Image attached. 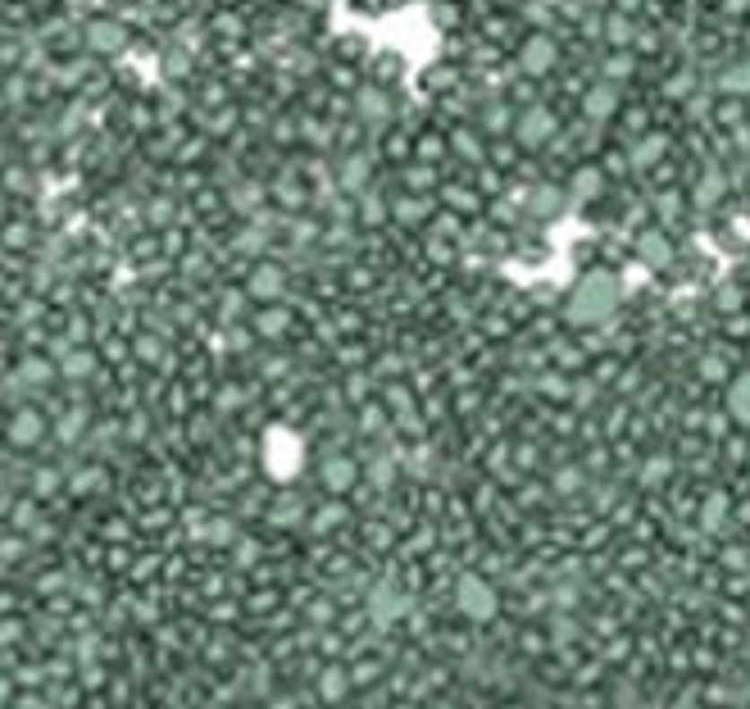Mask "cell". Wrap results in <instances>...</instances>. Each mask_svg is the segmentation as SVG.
I'll return each instance as SVG.
<instances>
[{"label": "cell", "mask_w": 750, "mask_h": 709, "mask_svg": "<svg viewBox=\"0 0 750 709\" xmlns=\"http://www.w3.org/2000/svg\"><path fill=\"white\" fill-rule=\"evenodd\" d=\"M241 292H246V301H255V305H283V301L292 296V273H287V264H278V259H255Z\"/></svg>", "instance_id": "cell-2"}, {"label": "cell", "mask_w": 750, "mask_h": 709, "mask_svg": "<svg viewBox=\"0 0 750 709\" xmlns=\"http://www.w3.org/2000/svg\"><path fill=\"white\" fill-rule=\"evenodd\" d=\"M701 373H705V378H728V354H723V350H705Z\"/></svg>", "instance_id": "cell-41"}, {"label": "cell", "mask_w": 750, "mask_h": 709, "mask_svg": "<svg viewBox=\"0 0 750 709\" xmlns=\"http://www.w3.org/2000/svg\"><path fill=\"white\" fill-rule=\"evenodd\" d=\"M292 328H296V310L287 301L283 305H255V314H250V332L259 341H283V337H292Z\"/></svg>", "instance_id": "cell-7"}, {"label": "cell", "mask_w": 750, "mask_h": 709, "mask_svg": "<svg viewBox=\"0 0 750 709\" xmlns=\"http://www.w3.org/2000/svg\"><path fill=\"white\" fill-rule=\"evenodd\" d=\"M719 87H723V92H728L732 101H746V96H750V55L723 68V78H719Z\"/></svg>", "instance_id": "cell-24"}, {"label": "cell", "mask_w": 750, "mask_h": 709, "mask_svg": "<svg viewBox=\"0 0 750 709\" xmlns=\"http://www.w3.org/2000/svg\"><path fill=\"white\" fill-rule=\"evenodd\" d=\"M619 109H624V96H619V87H614V83H596V87L582 96V114H587L591 123L619 118Z\"/></svg>", "instance_id": "cell-12"}, {"label": "cell", "mask_w": 750, "mask_h": 709, "mask_svg": "<svg viewBox=\"0 0 750 709\" xmlns=\"http://www.w3.org/2000/svg\"><path fill=\"white\" fill-rule=\"evenodd\" d=\"M360 433H364V437H382V433H387V409H382L378 400H364V409H360Z\"/></svg>", "instance_id": "cell-33"}, {"label": "cell", "mask_w": 750, "mask_h": 709, "mask_svg": "<svg viewBox=\"0 0 750 709\" xmlns=\"http://www.w3.org/2000/svg\"><path fill=\"white\" fill-rule=\"evenodd\" d=\"M555 64H560V46H555V37L532 32V37L519 46V68H523L528 78H545V74H555Z\"/></svg>", "instance_id": "cell-5"}, {"label": "cell", "mask_w": 750, "mask_h": 709, "mask_svg": "<svg viewBox=\"0 0 750 709\" xmlns=\"http://www.w3.org/2000/svg\"><path fill=\"white\" fill-rule=\"evenodd\" d=\"M351 219H355L360 228H382V223H391V200L369 187V191L355 196V214H351Z\"/></svg>", "instance_id": "cell-14"}, {"label": "cell", "mask_w": 750, "mask_h": 709, "mask_svg": "<svg viewBox=\"0 0 750 709\" xmlns=\"http://www.w3.org/2000/svg\"><path fill=\"white\" fill-rule=\"evenodd\" d=\"M437 187H441V182H437V169H432V164H419V160H414V164H409V169L400 173V191H414V196H432Z\"/></svg>", "instance_id": "cell-23"}, {"label": "cell", "mask_w": 750, "mask_h": 709, "mask_svg": "<svg viewBox=\"0 0 750 709\" xmlns=\"http://www.w3.org/2000/svg\"><path fill=\"white\" fill-rule=\"evenodd\" d=\"M446 151H450L455 160H464V164H483V155H487L483 132H473V127H455V132L446 136Z\"/></svg>", "instance_id": "cell-16"}, {"label": "cell", "mask_w": 750, "mask_h": 709, "mask_svg": "<svg viewBox=\"0 0 750 709\" xmlns=\"http://www.w3.org/2000/svg\"><path fill=\"white\" fill-rule=\"evenodd\" d=\"M514 146H523V151H545L551 141L560 136V118H555V109H545V105H523L519 114H514Z\"/></svg>", "instance_id": "cell-3"}, {"label": "cell", "mask_w": 750, "mask_h": 709, "mask_svg": "<svg viewBox=\"0 0 750 709\" xmlns=\"http://www.w3.org/2000/svg\"><path fill=\"white\" fill-rule=\"evenodd\" d=\"M332 182H336V191L341 196H360V191H369L373 187V160L364 155V151H351L346 160H341L336 169H332Z\"/></svg>", "instance_id": "cell-6"}, {"label": "cell", "mask_w": 750, "mask_h": 709, "mask_svg": "<svg viewBox=\"0 0 750 709\" xmlns=\"http://www.w3.org/2000/svg\"><path fill=\"white\" fill-rule=\"evenodd\" d=\"M318 482L341 495V491H351V486L360 482V464H355L351 455H327V460L318 464Z\"/></svg>", "instance_id": "cell-13"}, {"label": "cell", "mask_w": 750, "mask_h": 709, "mask_svg": "<svg viewBox=\"0 0 750 709\" xmlns=\"http://www.w3.org/2000/svg\"><path fill=\"white\" fill-rule=\"evenodd\" d=\"M259 373H264V378H283V373H292V354H264V360H259Z\"/></svg>", "instance_id": "cell-40"}, {"label": "cell", "mask_w": 750, "mask_h": 709, "mask_svg": "<svg viewBox=\"0 0 750 709\" xmlns=\"http://www.w3.org/2000/svg\"><path fill=\"white\" fill-rule=\"evenodd\" d=\"M96 354L87 350V346H59V354H55V369H59V378H68V382H87L92 373H96Z\"/></svg>", "instance_id": "cell-11"}, {"label": "cell", "mask_w": 750, "mask_h": 709, "mask_svg": "<svg viewBox=\"0 0 750 709\" xmlns=\"http://www.w3.org/2000/svg\"><path fill=\"white\" fill-rule=\"evenodd\" d=\"M514 127V114H510V101H492L487 109H483V132H492L496 141L505 136Z\"/></svg>", "instance_id": "cell-29"}, {"label": "cell", "mask_w": 750, "mask_h": 709, "mask_svg": "<svg viewBox=\"0 0 750 709\" xmlns=\"http://www.w3.org/2000/svg\"><path fill=\"white\" fill-rule=\"evenodd\" d=\"M600 23H605V41H609L614 50H632V41H637L632 14H619V10H614V14H605Z\"/></svg>", "instance_id": "cell-22"}, {"label": "cell", "mask_w": 750, "mask_h": 709, "mask_svg": "<svg viewBox=\"0 0 750 709\" xmlns=\"http://www.w3.org/2000/svg\"><path fill=\"white\" fill-rule=\"evenodd\" d=\"M414 155H419V164H432V160H441L446 155V141L437 136V132H428L419 146H414Z\"/></svg>", "instance_id": "cell-37"}, {"label": "cell", "mask_w": 750, "mask_h": 709, "mask_svg": "<svg viewBox=\"0 0 750 709\" xmlns=\"http://www.w3.org/2000/svg\"><path fill=\"white\" fill-rule=\"evenodd\" d=\"M241 387H223V396H219V409H241Z\"/></svg>", "instance_id": "cell-45"}, {"label": "cell", "mask_w": 750, "mask_h": 709, "mask_svg": "<svg viewBox=\"0 0 750 709\" xmlns=\"http://www.w3.org/2000/svg\"><path fill=\"white\" fill-rule=\"evenodd\" d=\"M428 219H432V196H414V191L391 196V223H400V228H423Z\"/></svg>", "instance_id": "cell-10"}, {"label": "cell", "mask_w": 750, "mask_h": 709, "mask_svg": "<svg viewBox=\"0 0 750 709\" xmlns=\"http://www.w3.org/2000/svg\"><path fill=\"white\" fill-rule=\"evenodd\" d=\"M355 118H360V127L382 132V127L396 118V105H391V96H387L382 87H360V92H355Z\"/></svg>", "instance_id": "cell-8"}, {"label": "cell", "mask_w": 750, "mask_h": 709, "mask_svg": "<svg viewBox=\"0 0 750 709\" xmlns=\"http://www.w3.org/2000/svg\"><path fill=\"white\" fill-rule=\"evenodd\" d=\"M273 196H278L283 205H301V200H305V191H301V182H296V169H287L278 182H273Z\"/></svg>", "instance_id": "cell-35"}, {"label": "cell", "mask_w": 750, "mask_h": 709, "mask_svg": "<svg viewBox=\"0 0 750 709\" xmlns=\"http://www.w3.org/2000/svg\"><path fill=\"white\" fill-rule=\"evenodd\" d=\"M455 605L468 614V618H492V609H496V591L483 582V578H459V587H455Z\"/></svg>", "instance_id": "cell-9"}, {"label": "cell", "mask_w": 750, "mask_h": 709, "mask_svg": "<svg viewBox=\"0 0 750 709\" xmlns=\"http://www.w3.org/2000/svg\"><path fill=\"white\" fill-rule=\"evenodd\" d=\"M55 486H59V473H55V468H41V473L32 477V491H37V495H46V491H55Z\"/></svg>", "instance_id": "cell-44"}, {"label": "cell", "mask_w": 750, "mask_h": 709, "mask_svg": "<svg viewBox=\"0 0 750 709\" xmlns=\"http://www.w3.org/2000/svg\"><path fill=\"white\" fill-rule=\"evenodd\" d=\"M264 246H268V232H264V228H246V232L237 237V250H241V255H264Z\"/></svg>", "instance_id": "cell-38"}, {"label": "cell", "mask_w": 750, "mask_h": 709, "mask_svg": "<svg viewBox=\"0 0 750 709\" xmlns=\"http://www.w3.org/2000/svg\"><path fill=\"white\" fill-rule=\"evenodd\" d=\"M55 378H59L55 360H41V354H23V364H19V382H23L28 391H46Z\"/></svg>", "instance_id": "cell-19"}, {"label": "cell", "mask_w": 750, "mask_h": 709, "mask_svg": "<svg viewBox=\"0 0 750 709\" xmlns=\"http://www.w3.org/2000/svg\"><path fill=\"white\" fill-rule=\"evenodd\" d=\"M441 200H446L450 214H468V209L483 205V196H477L473 187H459V182H441Z\"/></svg>", "instance_id": "cell-27"}, {"label": "cell", "mask_w": 750, "mask_h": 709, "mask_svg": "<svg viewBox=\"0 0 750 709\" xmlns=\"http://www.w3.org/2000/svg\"><path fill=\"white\" fill-rule=\"evenodd\" d=\"M87 423H92V418H87L83 405L68 409V414H59V418H55V442H64V446H68V442H83V437H87Z\"/></svg>", "instance_id": "cell-26"}, {"label": "cell", "mask_w": 750, "mask_h": 709, "mask_svg": "<svg viewBox=\"0 0 750 709\" xmlns=\"http://www.w3.org/2000/svg\"><path fill=\"white\" fill-rule=\"evenodd\" d=\"M632 68H637V55H632V50H614V55L605 59V83L619 87L624 78H632Z\"/></svg>", "instance_id": "cell-32"}, {"label": "cell", "mask_w": 750, "mask_h": 709, "mask_svg": "<svg viewBox=\"0 0 750 709\" xmlns=\"http://www.w3.org/2000/svg\"><path fill=\"white\" fill-rule=\"evenodd\" d=\"M728 414L741 418V423H750V373H741V378L732 382V391H728Z\"/></svg>", "instance_id": "cell-31"}, {"label": "cell", "mask_w": 750, "mask_h": 709, "mask_svg": "<svg viewBox=\"0 0 750 709\" xmlns=\"http://www.w3.org/2000/svg\"><path fill=\"white\" fill-rule=\"evenodd\" d=\"M264 196H268V191H264L255 178H241V182H232L228 205L237 209V214H246V219H250V214H259V209H264Z\"/></svg>", "instance_id": "cell-20"}, {"label": "cell", "mask_w": 750, "mask_h": 709, "mask_svg": "<svg viewBox=\"0 0 750 709\" xmlns=\"http://www.w3.org/2000/svg\"><path fill=\"white\" fill-rule=\"evenodd\" d=\"M346 691H351V673H346V669H323V678H318V696H323L327 705L346 700Z\"/></svg>", "instance_id": "cell-28"}, {"label": "cell", "mask_w": 750, "mask_h": 709, "mask_svg": "<svg viewBox=\"0 0 750 709\" xmlns=\"http://www.w3.org/2000/svg\"><path fill=\"white\" fill-rule=\"evenodd\" d=\"M614 10H619V14H637L641 0H614Z\"/></svg>", "instance_id": "cell-46"}, {"label": "cell", "mask_w": 750, "mask_h": 709, "mask_svg": "<svg viewBox=\"0 0 750 709\" xmlns=\"http://www.w3.org/2000/svg\"><path fill=\"white\" fill-rule=\"evenodd\" d=\"M369 618H373L378 627L396 623V618H400V591H396V587H387V582H382V587H373V591H369Z\"/></svg>", "instance_id": "cell-21"}, {"label": "cell", "mask_w": 750, "mask_h": 709, "mask_svg": "<svg viewBox=\"0 0 750 709\" xmlns=\"http://www.w3.org/2000/svg\"><path fill=\"white\" fill-rule=\"evenodd\" d=\"M364 473H369L378 486H387V482L396 477V464H391V460H369V468H364Z\"/></svg>", "instance_id": "cell-42"}, {"label": "cell", "mask_w": 750, "mask_h": 709, "mask_svg": "<svg viewBox=\"0 0 750 709\" xmlns=\"http://www.w3.org/2000/svg\"><path fill=\"white\" fill-rule=\"evenodd\" d=\"M0 223H5V191H0Z\"/></svg>", "instance_id": "cell-47"}, {"label": "cell", "mask_w": 750, "mask_h": 709, "mask_svg": "<svg viewBox=\"0 0 750 709\" xmlns=\"http://www.w3.org/2000/svg\"><path fill=\"white\" fill-rule=\"evenodd\" d=\"M273 141L278 146H292V141H301V118H292V114H283V118H273Z\"/></svg>", "instance_id": "cell-36"}, {"label": "cell", "mask_w": 750, "mask_h": 709, "mask_svg": "<svg viewBox=\"0 0 750 709\" xmlns=\"http://www.w3.org/2000/svg\"><path fill=\"white\" fill-rule=\"evenodd\" d=\"M369 391H373V378H364V373H351V378H346V400H351V405H364Z\"/></svg>", "instance_id": "cell-39"}, {"label": "cell", "mask_w": 750, "mask_h": 709, "mask_svg": "<svg viewBox=\"0 0 750 709\" xmlns=\"http://www.w3.org/2000/svg\"><path fill=\"white\" fill-rule=\"evenodd\" d=\"M664 151H668V141L659 132H641V136H632V146H628V164L632 169H655L664 160Z\"/></svg>", "instance_id": "cell-15"}, {"label": "cell", "mask_w": 750, "mask_h": 709, "mask_svg": "<svg viewBox=\"0 0 750 709\" xmlns=\"http://www.w3.org/2000/svg\"><path fill=\"white\" fill-rule=\"evenodd\" d=\"M600 191H605V173H600L596 164L578 169V173H573V182H569V196H573V200H582V205H587V200H596Z\"/></svg>", "instance_id": "cell-25"}, {"label": "cell", "mask_w": 750, "mask_h": 709, "mask_svg": "<svg viewBox=\"0 0 750 709\" xmlns=\"http://www.w3.org/2000/svg\"><path fill=\"white\" fill-rule=\"evenodd\" d=\"M614 310H619V277L605 273V268H596V273H587L578 287H573V296H569V305H564V319H569L573 328H596V323H605Z\"/></svg>", "instance_id": "cell-1"}, {"label": "cell", "mask_w": 750, "mask_h": 709, "mask_svg": "<svg viewBox=\"0 0 750 709\" xmlns=\"http://www.w3.org/2000/svg\"><path fill=\"white\" fill-rule=\"evenodd\" d=\"M87 46H92L96 55H118V50L127 46V32H123L118 23H109V19H96V23L87 28Z\"/></svg>", "instance_id": "cell-17"}, {"label": "cell", "mask_w": 750, "mask_h": 709, "mask_svg": "<svg viewBox=\"0 0 750 709\" xmlns=\"http://www.w3.org/2000/svg\"><path fill=\"white\" fill-rule=\"evenodd\" d=\"M723 191H728V178H723L719 169H710V173H701V182H696V205H701V209H710Z\"/></svg>", "instance_id": "cell-30"}, {"label": "cell", "mask_w": 750, "mask_h": 709, "mask_svg": "<svg viewBox=\"0 0 750 709\" xmlns=\"http://www.w3.org/2000/svg\"><path fill=\"white\" fill-rule=\"evenodd\" d=\"M46 433H50V418H46L37 405H19V409L10 414V423H5V442H10L14 451H32V446H41Z\"/></svg>", "instance_id": "cell-4"}, {"label": "cell", "mask_w": 750, "mask_h": 709, "mask_svg": "<svg viewBox=\"0 0 750 709\" xmlns=\"http://www.w3.org/2000/svg\"><path fill=\"white\" fill-rule=\"evenodd\" d=\"M136 354H142V360H146V364H160V354H164L160 337H142V341H136Z\"/></svg>", "instance_id": "cell-43"}, {"label": "cell", "mask_w": 750, "mask_h": 709, "mask_svg": "<svg viewBox=\"0 0 750 709\" xmlns=\"http://www.w3.org/2000/svg\"><path fill=\"white\" fill-rule=\"evenodd\" d=\"M246 305H250V301H246V292H223V305H219V323H228V328H232V323H241Z\"/></svg>", "instance_id": "cell-34"}, {"label": "cell", "mask_w": 750, "mask_h": 709, "mask_svg": "<svg viewBox=\"0 0 750 709\" xmlns=\"http://www.w3.org/2000/svg\"><path fill=\"white\" fill-rule=\"evenodd\" d=\"M400 709H414V705H400Z\"/></svg>", "instance_id": "cell-48"}, {"label": "cell", "mask_w": 750, "mask_h": 709, "mask_svg": "<svg viewBox=\"0 0 750 709\" xmlns=\"http://www.w3.org/2000/svg\"><path fill=\"white\" fill-rule=\"evenodd\" d=\"M637 255H641L650 268H668V264H673V246H668V237H664L659 228L637 232Z\"/></svg>", "instance_id": "cell-18"}]
</instances>
